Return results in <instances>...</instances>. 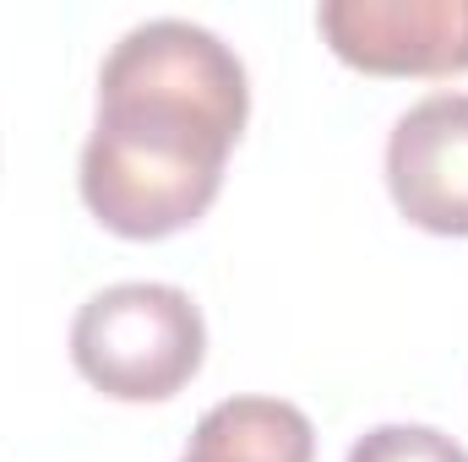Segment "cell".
<instances>
[{
	"label": "cell",
	"instance_id": "3957f363",
	"mask_svg": "<svg viewBox=\"0 0 468 462\" xmlns=\"http://www.w3.org/2000/svg\"><path fill=\"white\" fill-rule=\"evenodd\" d=\"M316 27L344 66L370 77L468 71V0H327Z\"/></svg>",
	"mask_w": 468,
	"mask_h": 462
},
{
	"label": "cell",
	"instance_id": "7a4b0ae2",
	"mask_svg": "<svg viewBox=\"0 0 468 462\" xmlns=\"http://www.w3.org/2000/svg\"><path fill=\"white\" fill-rule=\"evenodd\" d=\"M207 321L175 283L99 289L71 321V364L115 403H164L197 381Z\"/></svg>",
	"mask_w": 468,
	"mask_h": 462
},
{
	"label": "cell",
	"instance_id": "5b68a950",
	"mask_svg": "<svg viewBox=\"0 0 468 462\" xmlns=\"http://www.w3.org/2000/svg\"><path fill=\"white\" fill-rule=\"evenodd\" d=\"M180 462H316V430L283 397H224L197 419Z\"/></svg>",
	"mask_w": 468,
	"mask_h": 462
},
{
	"label": "cell",
	"instance_id": "6da1fadb",
	"mask_svg": "<svg viewBox=\"0 0 468 462\" xmlns=\"http://www.w3.org/2000/svg\"><path fill=\"white\" fill-rule=\"evenodd\" d=\"M245 115V66L213 27L136 22L99 71V120L77 174L88 213L120 239L191 229L224 191Z\"/></svg>",
	"mask_w": 468,
	"mask_h": 462
},
{
	"label": "cell",
	"instance_id": "277c9868",
	"mask_svg": "<svg viewBox=\"0 0 468 462\" xmlns=\"http://www.w3.org/2000/svg\"><path fill=\"white\" fill-rule=\"evenodd\" d=\"M392 207L425 234L468 239V93H431L387 136Z\"/></svg>",
	"mask_w": 468,
	"mask_h": 462
},
{
	"label": "cell",
	"instance_id": "8992f818",
	"mask_svg": "<svg viewBox=\"0 0 468 462\" xmlns=\"http://www.w3.org/2000/svg\"><path fill=\"white\" fill-rule=\"evenodd\" d=\"M344 462H468V446L431 425H376L354 441Z\"/></svg>",
	"mask_w": 468,
	"mask_h": 462
}]
</instances>
